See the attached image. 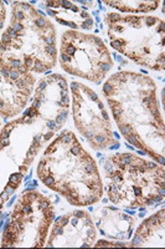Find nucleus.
I'll list each match as a JSON object with an SVG mask.
<instances>
[{
  "label": "nucleus",
  "mask_w": 165,
  "mask_h": 249,
  "mask_svg": "<svg viewBox=\"0 0 165 249\" xmlns=\"http://www.w3.org/2000/svg\"><path fill=\"white\" fill-rule=\"evenodd\" d=\"M70 108L67 81L60 75L46 76L39 81L34 104L26 111V116L41 119L52 132L60 130L67 119Z\"/></svg>",
  "instance_id": "9"
},
{
  "label": "nucleus",
  "mask_w": 165,
  "mask_h": 249,
  "mask_svg": "<svg viewBox=\"0 0 165 249\" xmlns=\"http://www.w3.org/2000/svg\"><path fill=\"white\" fill-rule=\"evenodd\" d=\"M46 12L50 17L62 25L72 29L91 30L93 19L88 9L92 8L93 1H46Z\"/></svg>",
  "instance_id": "12"
},
{
  "label": "nucleus",
  "mask_w": 165,
  "mask_h": 249,
  "mask_svg": "<svg viewBox=\"0 0 165 249\" xmlns=\"http://www.w3.org/2000/svg\"><path fill=\"white\" fill-rule=\"evenodd\" d=\"M164 208L143 222L137 230L131 247H164L165 233Z\"/></svg>",
  "instance_id": "14"
},
{
  "label": "nucleus",
  "mask_w": 165,
  "mask_h": 249,
  "mask_svg": "<svg viewBox=\"0 0 165 249\" xmlns=\"http://www.w3.org/2000/svg\"><path fill=\"white\" fill-rule=\"evenodd\" d=\"M72 112L76 128L90 142L93 150L115 147L112 124L108 111L97 93L80 82H72Z\"/></svg>",
  "instance_id": "8"
},
{
  "label": "nucleus",
  "mask_w": 165,
  "mask_h": 249,
  "mask_svg": "<svg viewBox=\"0 0 165 249\" xmlns=\"http://www.w3.org/2000/svg\"><path fill=\"white\" fill-rule=\"evenodd\" d=\"M106 23L109 43L115 50L138 65L151 70H164V20L149 15L109 13L106 17Z\"/></svg>",
  "instance_id": "5"
},
{
  "label": "nucleus",
  "mask_w": 165,
  "mask_h": 249,
  "mask_svg": "<svg viewBox=\"0 0 165 249\" xmlns=\"http://www.w3.org/2000/svg\"><path fill=\"white\" fill-rule=\"evenodd\" d=\"M111 8L118 9L123 13H149L159 8L160 1H103Z\"/></svg>",
  "instance_id": "15"
},
{
  "label": "nucleus",
  "mask_w": 165,
  "mask_h": 249,
  "mask_svg": "<svg viewBox=\"0 0 165 249\" xmlns=\"http://www.w3.org/2000/svg\"><path fill=\"white\" fill-rule=\"evenodd\" d=\"M56 61V31L50 20L30 4L15 1L10 25L0 39V69L40 74Z\"/></svg>",
  "instance_id": "3"
},
{
  "label": "nucleus",
  "mask_w": 165,
  "mask_h": 249,
  "mask_svg": "<svg viewBox=\"0 0 165 249\" xmlns=\"http://www.w3.org/2000/svg\"><path fill=\"white\" fill-rule=\"evenodd\" d=\"M103 92L124 139L164 164V119L153 79L140 72L120 71L107 80Z\"/></svg>",
  "instance_id": "1"
},
{
  "label": "nucleus",
  "mask_w": 165,
  "mask_h": 249,
  "mask_svg": "<svg viewBox=\"0 0 165 249\" xmlns=\"http://www.w3.org/2000/svg\"><path fill=\"white\" fill-rule=\"evenodd\" d=\"M37 176L73 206L96 203L103 193L97 163L71 131H64L46 148L37 166Z\"/></svg>",
  "instance_id": "2"
},
{
  "label": "nucleus",
  "mask_w": 165,
  "mask_h": 249,
  "mask_svg": "<svg viewBox=\"0 0 165 249\" xmlns=\"http://www.w3.org/2000/svg\"><path fill=\"white\" fill-rule=\"evenodd\" d=\"M96 247H126L124 243H112V242H104V241H99Z\"/></svg>",
  "instance_id": "17"
},
{
  "label": "nucleus",
  "mask_w": 165,
  "mask_h": 249,
  "mask_svg": "<svg viewBox=\"0 0 165 249\" xmlns=\"http://www.w3.org/2000/svg\"><path fill=\"white\" fill-rule=\"evenodd\" d=\"M5 18H6V9L4 3L0 1V30L3 29L4 23H5Z\"/></svg>",
  "instance_id": "16"
},
{
  "label": "nucleus",
  "mask_w": 165,
  "mask_h": 249,
  "mask_svg": "<svg viewBox=\"0 0 165 249\" xmlns=\"http://www.w3.org/2000/svg\"><path fill=\"white\" fill-rule=\"evenodd\" d=\"M96 234L90 214L83 211H73L57 218L50 232L48 247H92Z\"/></svg>",
  "instance_id": "10"
},
{
  "label": "nucleus",
  "mask_w": 165,
  "mask_h": 249,
  "mask_svg": "<svg viewBox=\"0 0 165 249\" xmlns=\"http://www.w3.org/2000/svg\"><path fill=\"white\" fill-rule=\"evenodd\" d=\"M109 201L127 208H139L164 198V164L134 153H116L104 164Z\"/></svg>",
  "instance_id": "4"
},
{
  "label": "nucleus",
  "mask_w": 165,
  "mask_h": 249,
  "mask_svg": "<svg viewBox=\"0 0 165 249\" xmlns=\"http://www.w3.org/2000/svg\"><path fill=\"white\" fill-rule=\"evenodd\" d=\"M35 77L31 74L0 69V115L15 117L28 105Z\"/></svg>",
  "instance_id": "11"
},
{
  "label": "nucleus",
  "mask_w": 165,
  "mask_h": 249,
  "mask_svg": "<svg viewBox=\"0 0 165 249\" xmlns=\"http://www.w3.org/2000/svg\"><path fill=\"white\" fill-rule=\"evenodd\" d=\"M55 211L50 199L37 191H25L20 196L9 218L1 247L45 246Z\"/></svg>",
  "instance_id": "6"
},
{
  "label": "nucleus",
  "mask_w": 165,
  "mask_h": 249,
  "mask_svg": "<svg viewBox=\"0 0 165 249\" xmlns=\"http://www.w3.org/2000/svg\"><path fill=\"white\" fill-rule=\"evenodd\" d=\"M95 219L101 234L115 239H128L135 224V218L113 207L98 208Z\"/></svg>",
  "instance_id": "13"
},
{
  "label": "nucleus",
  "mask_w": 165,
  "mask_h": 249,
  "mask_svg": "<svg viewBox=\"0 0 165 249\" xmlns=\"http://www.w3.org/2000/svg\"><path fill=\"white\" fill-rule=\"evenodd\" d=\"M60 65L67 74L99 84L113 68L103 40L93 34L65 31L60 45Z\"/></svg>",
  "instance_id": "7"
}]
</instances>
